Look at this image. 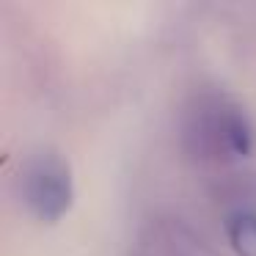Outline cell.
Listing matches in <instances>:
<instances>
[{
  "mask_svg": "<svg viewBox=\"0 0 256 256\" xmlns=\"http://www.w3.org/2000/svg\"><path fill=\"white\" fill-rule=\"evenodd\" d=\"M226 226L228 245L237 256H256V210L250 206H237L226 215L223 220Z\"/></svg>",
  "mask_w": 256,
  "mask_h": 256,
  "instance_id": "obj_2",
  "label": "cell"
},
{
  "mask_svg": "<svg viewBox=\"0 0 256 256\" xmlns=\"http://www.w3.org/2000/svg\"><path fill=\"white\" fill-rule=\"evenodd\" d=\"M72 174L56 152L30 157L22 171V198L39 220L56 223L72 206Z\"/></svg>",
  "mask_w": 256,
  "mask_h": 256,
  "instance_id": "obj_1",
  "label": "cell"
}]
</instances>
